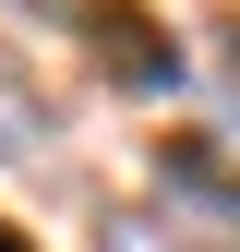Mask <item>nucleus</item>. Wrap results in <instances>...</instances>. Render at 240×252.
<instances>
[{
    "label": "nucleus",
    "instance_id": "nucleus-1",
    "mask_svg": "<svg viewBox=\"0 0 240 252\" xmlns=\"http://www.w3.org/2000/svg\"><path fill=\"white\" fill-rule=\"evenodd\" d=\"M228 108H240V36H228Z\"/></svg>",
    "mask_w": 240,
    "mask_h": 252
},
{
    "label": "nucleus",
    "instance_id": "nucleus-2",
    "mask_svg": "<svg viewBox=\"0 0 240 252\" xmlns=\"http://www.w3.org/2000/svg\"><path fill=\"white\" fill-rule=\"evenodd\" d=\"M0 252H24V240H12V228H0Z\"/></svg>",
    "mask_w": 240,
    "mask_h": 252
}]
</instances>
